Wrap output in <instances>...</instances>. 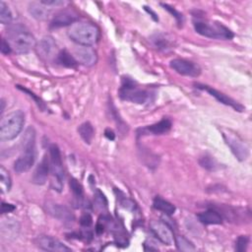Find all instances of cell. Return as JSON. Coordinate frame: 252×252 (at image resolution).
Segmentation results:
<instances>
[{
    "mask_svg": "<svg viewBox=\"0 0 252 252\" xmlns=\"http://www.w3.org/2000/svg\"><path fill=\"white\" fill-rule=\"evenodd\" d=\"M197 217L204 224H221L223 220L220 213L215 209H208L205 212H201Z\"/></svg>",
    "mask_w": 252,
    "mask_h": 252,
    "instance_id": "20",
    "label": "cell"
},
{
    "mask_svg": "<svg viewBox=\"0 0 252 252\" xmlns=\"http://www.w3.org/2000/svg\"><path fill=\"white\" fill-rule=\"evenodd\" d=\"M7 41L12 50L19 54L30 52L36 44L33 35L21 25L12 26L9 29Z\"/></svg>",
    "mask_w": 252,
    "mask_h": 252,
    "instance_id": "2",
    "label": "cell"
},
{
    "mask_svg": "<svg viewBox=\"0 0 252 252\" xmlns=\"http://www.w3.org/2000/svg\"><path fill=\"white\" fill-rule=\"evenodd\" d=\"M78 20V14L70 9L62 10L59 13H57L54 18L52 19L50 23V28L51 29H57V28H62L66 26H71L72 24L76 23Z\"/></svg>",
    "mask_w": 252,
    "mask_h": 252,
    "instance_id": "14",
    "label": "cell"
},
{
    "mask_svg": "<svg viewBox=\"0 0 252 252\" xmlns=\"http://www.w3.org/2000/svg\"><path fill=\"white\" fill-rule=\"evenodd\" d=\"M72 55L74 56L77 63L82 64L87 67H91L96 63L97 56L94 49L91 46L86 45H77L73 51Z\"/></svg>",
    "mask_w": 252,
    "mask_h": 252,
    "instance_id": "10",
    "label": "cell"
},
{
    "mask_svg": "<svg viewBox=\"0 0 252 252\" xmlns=\"http://www.w3.org/2000/svg\"><path fill=\"white\" fill-rule=\"evenodd\" d=\"M1 104H2V107H1V113H2L3 110H4V100L3 99L1 100Z\"/></svg>",
    "mask_w": 252,
    "mask_h": 252,
    "instance_id": "40",
    "label": "cell"
},
{
    "mask_svg": "<svg viewBox=\"0 0 252 252\" xmlns=\"http://www.w3.org/2000/svg\"><path fill=\"white\" fill-rule=\"evenodd\" d=\"M17 88L19 89V90H21V91H23V92H25L26 94H28L31 97H32V99L35 101V103L37 104V106L40 108V109H42V110H44L45 109V104H44V102L38 97V96H36L33 93H32L31 91H29L28 89H26V88H23L22 86H17Z\"/></svg>",
    "mask_w": 252,
    "mask_h": 252,
    "instance_id": "32",
    "label": "cell"
},
{
    "mask_svg": "<svg viewBox=\"0 0 252 252\" xmlns=\"http://www.w3.org/2000/svg\"><path fill=\"white\" fill-rule=\"evenodd\" d=\"M12 51V48L10 46V44L8 43L7 40L2 39V43H1V52L3 54H9Z\"/></svg>",
    "mask_w": 252,
    "mask_h": 252,
    "instance_id": "37",
    "label": "cell"
},
{
    "mask_svg": "<svg viewBox=\"0 0 252 252\" xmlns=\"http://www.w3.org/2000/svg\"><path fill=\"white\" fill-rule=\"evenodd\" d=\"M145 8V10L149 13V14H151L152 15V17H153V19L155 20V21H158V18L157 17V15H156V13L155 12H153L151 9H149V7H147V6H145L144 7Z\"/></svg>",
    "mask_w": 252,
    "mask_h": 252,
    "instance_id": "39",
    "label": "cell"
},
{
    "mask_svg": "<svg viewBox=\"0 0 252 252\" xmlns=\"http://www.w3.org/2000/svg\"><path fill=\"white\" fill-rule=\"evenodd\" d=\"M15 210V206L12 204H7V203H2L1 206V213L2 214H7V213H11Z\"/></svg>",
    "mask_w": 252,
    "mask_h": 252,
    "instance_id": "36",
    "label": "cell"
},
{
    "mask_svg": "<svg viewBox=\"0 0 252 252\" xmlns=\"http://www.w3.org/2000/svg\"><path fill=\"white\" fill-rule=\"evenodd\" d=\"M153 206L156 210L162 212L165 215H172L175 212V207L174 205H172L171 203H169L168 201L162 199L161 197H156L153 203Z\"/></svg>",
    "mask_w": 252,
    "mask_h": 252,
    "instance_id": "22",
    "label": "cell"
},
{
    "mask_svg": "<svg viewBox=\"0 0 252 252\" xmlns=\"http://www.w3.org/2000/svg\"><path fill=\"white\" fill-rule=\"evenodd\" d=\"M80 223H81V225L84 226V227H89V226H91L92 223H93V218H92V216H91L90 214H88V213H85V214L81 217V219H80Z\"/></svg>",
    "mask_w": 252,
    "mask_h": 252,
    "instance_id": "34",
    "label": "cell"
},
{
    "mask_svg": "<svg viewBox=\"0 0 252 252\" xmlns=\"http://www.w3.org/2000/svg\"><path fill=\"white\" fill-rule=\"evenodd\" d=\"M94 207L97 209V210H100V211H103L106 209L107 207V200L104 196V194L99 191V190H96L95 193H94Z\"/></svg>",
    "mask_w": 252,
    "mask_h": 252,
    "instance_id": "29",
    "label": "cell"
},
{
    "mask_svg": "<svg viewBox=\"0 0 252 252\" xmlns=\"http://www.w3.org/2000/svg\"><path fill=\"white\" fill-rule=\"evenodd\" d=\"M199 163L202 167L206 168L207 170L214 171L218 168V163L217 161L210 156H204L199 159Z\"/></svg>",
    "mask_w": 252,
    "mask_h": 252,
    "instance_id": "28",
    "label": "cell"
},
{
    "mask_svg": "<svg viewBox=\"0 0 252 252\" xmlns=\"http://www.w3.org/2000/svg\"><path fill=\"white\" fill-rule=\"evenodd\" d=\"M0 183L2 192H8L11 188V177L7 169L3 166L0 167Z\"/></svg>",
    "mask_w": 252,
    "mask_h": 252,
    "instance_id": "27",
    "label": "cell"
},
{
    "mask_svg": "<svg viewBox=\"0 0 252 252\" xmlns=\"http://www.w3.org/2000/svg\"><path fill=\"white\" fill-rule=\"evenodd\" d=\"M23 151L14 162V170L18 173L31 169L35 159V131L29 127L23 137Z\"/></svg>",
    "mask_w": 252,
    "mask_h": 252,
    "instance_id": "1",
    "label": "cell"
},
{
    "mask_svg": "<svg viewBox=\"0 0 252 252\" xmlns=\"http://www.w3.org/2000/svg\"><path fill=\"white\" fill-rule=\"evenodd\" d=\"M151 230L153 234L163 244L165 245H172L174 243V236L171 228L168 224L159 221V220H153L150 223Z\"/></svg>",
    "mask_w": 252,
    "mask_h": 252,
    "instance_id": "11",
    "label": "cell"
},
{
    "mask_svg": "<svg viewBox=\"0 0 252 252\" xmlns=\"http://www.w3.org/2000/svg\"><path fill=\"white\" fill-rule=\"evenodd\" d=\"M40 3H42L43 5H45L46 7H49V6H63L66 4L65 1H62V0H41Z\"/></svg>",
    "mask_w": 252,
    "mask_h": 252,
    "instance_id": "35",
    "label": "cell"
},
{
    "mask_svg": "<svg viewBox=\"0 0 252 252\" xmlns=\"http://www.w3.org/2000/svg\"><path fill=\"white\" fill-rule=\"evenodd\" d=\"M78 132L82 139L85 141L87 144H91L94 135V130L93 125L90 122H84L78 127Z\"/></svg>",
    "mask_w": 252,
    "mask_h": 252,
    "instance_id": "24",
    "label": "cell"
},
{
    "mask_svg": "<svg viewBox=\"0 0 252 252\" xmlns=\"http://www.w3.org/2000/svg\"><path fill=\"white\" fill-rule=\"evenodd\" d=\"M49 163L51 173V186L57 192H61L63 189L64 169L62 165L61 154L59 148L52 144L49 146Z\"/></svg>",
    "mask_w": 252,
    "mask_h": 252,
    "instance_id": "7",
    "label": "cell"
},
{
    "mask_svg": "<svg viewBox=\"0 0 252 252\" xmlns=\"http://www.w3.org/2000/svg\"><path fill=\"white\" fill-rule=\"evenodd\" d=\"M197 33L215 39H231L234 34L224 25L217 21L198 19L193 22Z\"/></svg>",
    "mask_w": 252,
    "mask_h": 252,
    "instance_id": "4",
    "label": "cell"
},
{
    "mask_svg": "<svg viewBox=\"0 0 252 252\" xmlns=\"http://www.w3.org/2000/svg\"><path fill=\"white\" fill-rule=\"evenodd\" d=\"M56 62L64 67H68V68H74L77 66V61L75 60L74 56L69 53L67 50H61L57 56H56Z\"/></svg>",
    "mask_w": 252,
    "mask_h": 252,
    "instance_id": "23",
    "label": "cell"
},
{
    "mask_svg": "<svg viewBox=\"0 0 252 252\" xmlns=\"http://www.w3.org/2000/svg\"><path fill=\"white\" fill-rule=\"evenodd\" d=\"M68 36L79 45L92 46L97 41L99 31L92 23L76 22L69 27Z\"/></svg>",
    "mask_w": 252,
    "mask_h": 252,
    "instance_id": "3",
    "label": "cell"
},
{
    "mask_svg": "<svg viewBox=\"0 0 252 252\" xmlns=\"http://www.w3.org/2000/svg\"><path fill=\"white\" fill-rule=\"evenodd\" d=\"M169 66L176 73L183 76L198 77L201 74L200 66L197 63L190 60L175 58L169 62Z\"/></svg>",
    "mask_w": 252,
    "mask_h": 252,
    "instance_id": "9",
    "label": "cell"
},
{
    "mask_svg": "<svg viewBox=\"0 0 252 252\" xmlns=\"http://www.w3.org/2000/svg\"><path fill=\"white\" fill-rule=\"evenodd\" d=\"M70 189L73 193V202L77 208H84L86 207V200L84 198V190L82 185L79 181L75 178H71L69 181Z\"/></svg>",
    "mask_w": 252,
    "mask_h": 252,
    "instance_id": "19",
    "label": "cell"
},
{
    "mask_svg": "<svg viewBox=\"0 0 252 252\" xmlns=\"http://www.w3.org/2000/svg\"><path fill=\"white\" fill-rule=\"evenodd\" d=\"M249 243V237L245 235H241L236 239L235 242V250L238 252H243L246 250Z\"/></svg>",
    "mask_w": 252,
    "mask_h": 252,
    "instance_id": "31",
    "label": "cell"
},
{
    "mask_svg": "<svg viewBox=\"0 0 252 252\" xmlns=\"http://www.w3.org/2000/svg\"><path fill=\"white\" fill-rule=\"evenodd\" d=\"M104 135H105V137H106L107 139H109V140H114V138H115V134H114V132H113L110 128L105 129Z\"/></svg>",
    "mask_w": 252,
    "mask_h": 252,
    "instance_id": "38",
    "label": "cell"
},
{
    "mask_svg": "<svg viewBox=\"0 0 252 252\" xmlns=\"http://www.w3.org/2000/svg\"><path fill=\"white\" fill-rule=\"evenodd\" d=\"M222 137L238 160L243 161L247 159L249 156V147L235 132L224 130L222 131Z\"/></svg>",
    "mask_w": 252,
    "mask_h": 252,
    "instance_id": "8",
    "label": "cell"
},
{
    "mask_svg": "<svg viewBox=\"0 0 252 252\" xmlns=\"http://www.w3.org/2000/svg\"><path fill=\"white\" fill-rule=\"evenodd\" d=\"M50 172V163H49V157L44 156L41 161L36 166L33 175H32V182L37 185H42L46 182L48 174Z\"/></svg>",
    "mask_w": 252,
    "mask_h": 252,
    "instance_id": "17",
    "label": "cell"
},
{
    "mask_svg": "<svg viewBox=\"0 0 252 252\" xmlns=\"http://www.w3.org/2000/svg\"><path fill=\"white\" fill-rule=\"evenodd\" d=\"M37 51L41 57L51 58L56 51V42L51 36H44L37 44Z\"/></svg>",
    "mask_w": 252,
    "mask_h": 252,
    "instance_id": "18",
    "label": "cell"
},
{
    "mask_svg": "<svg viewBox=\"0 0 252 252\" xmlns=\"http://www.w3.org/2000/svg\"><path fill=\"white\" fill-rule=\"evenodd\" d=\"M45 208L49 215H51L53 218H56L62 221L70 222L74 220V215L72 214V212L63 205L48 202L45 205Z\"/></svg>",
    "mask_w": 252,
    "mask_h": 252,
    "instance_id": "15",
    "label": "cell"
},
{
    "mask_svg": "<svg viewBox=\"0 0 252 252\" xmlns=\"http://www.w3.org/2000/svg\"><path fill=\"white\" fill-rule=\"evenodd\" d=\"M25 124V113L22 110H15L4 116L0 123L1 140L9 141L15 139L23 130Z\"/></svg>",
    "mask_w": 252,
    "mask_h": 252,
    "instance_id": "5",
    "label": "cell"
},
{
    "mask_svg": "<svg viewBox=\"0 0 252 252\" xmlns=\"http://www.w3.org/2000/svg\"><path fill=\"white\" fill-rule=\"evenodd\" d=\"M13 15L10 8L3 1H0V22L3 25H8L12 22Z\"/></svg>",
    "mask_w": 252,
    "mask_h": 252,
    "instance_id": "26",
    "label": "cell"
},
{
    "mask_svg": "<svg viewBox=\"0 0 252 252\" xmlns=\"http://www.w3.org/2000/svg\"><path fill=\"white\" fill-rule=\"evenodd\" d=\"M174 243L176 244L177 248L180 251H194L196 250V247L194 246V244L189 241L187 238H185L184 236L181 235H177L174 237Z\"/></svg>",
    "mask_w": 252,
    "mask_h": 252,
    "instance_id": "25",
    "label": "cell"
},
{
    "mask_svg": "<svg viewBox=\"0 0 252 252\" xmlns=\"http://www.w3.org/2000/svg\"><path fill=\"white\" fill-rule=\"evenodd\" d=\"M36 245L45 251L52 252H69L71 248L67 247L63 242L48 235H41L36 239Z\"/></svg>",
    "mask_w": 252,
    "mask_h": 252,
    "instance_id": "13",
    "label": "cell"
},
{
    "mask_svg": "<svg viewBox=\"0 0 252 252\" xmlns=\"http://www.w3.org/2000/svg\"><path fill=\"white\" fill-rule=\"evenodd\" d=\"M161 6L163 7V9H165L166 11H168V12L176 19V21H177V23H178L179 25L183 23V16H182V14H181L180 12H178L177 10H175L173 7L169 6L168 4H162V3H161Z\"/></svg>",
    "mask_w": 252,
    "mask_h": 252,
    "instance_id": "33",
    "label": "cell"
},
{
    "mask_svg": "<svg viewBox=\"0 0 252 252\" xmlns=\"http://www.w3.org/2000/svg\"><path fill=\"white\" fill-rule=\"evenodd\" d=\"M152 41L154 45L158 49H165L168 46V42L166 38H164L161 34H155L152 37Z\"/></svg>",
    "mask_w": 252,
    "mask_h": 252,
    "instance_id": "30",
    "label": "cell"
},
{
    "mask_svg": "<svg viewBox=\"0 0 252 252\" xmlns=\"http://www.w3.org/2000/svg\"><path fill=\"white\" fill-rule=\"evenodd\" d=\"M29 13L30 15L39 21H43L48 17L49 11L45 5L40 2H32L29 5Z\"/></svg>",
    "mask_w": 252,
    "mask_h": 252,
    "instance_id": "21",
    "label": "cell"
},
{
    "mask_svg": "<svg viewBox=\"0 0 252 252\" xmlns=\"http://www.w3.org/2000/svg\"><path fill=\"white\" fill-rule=\"evenodd\" d=\"M119 96L123 100L143 104L150 100L151 94L148 91L140 88L132 79L124 77L119 89Z\"/></svg>",
    "mask_w": 252,
    "mask_h": 252,
    "instance_id": "6",
    "label": "cell"
},
{
    "mask_svg": "<svg viewBox=\"0 0 252 252\" xmlns=\"http://www.w3.org/2000/svg\"><path fill=\"white\" fill-rule=\"evenodd\" d=\"M196 88L200 89V90H204L206 91L207 93H209L212 96H214L218 101L225 104V105H228L230 107H232L233 109H235L236 111H243L244 110V107L242 104H240L239 102H237L236 100H234L233 98L229 97L228 95L224 94L223 93L210 87V86H207V85H202V84H195Z\"/></svg>",
    "mask_w": 252,
    "mask_h": 252,
    "instance_id": "12",
    "label": "cell"
},
{
    "mask_svg": "<svg viewBox=\"0 0 252 252\" xmlns=\"http://www.w3.org/2000/svg\"><path fill=\"white\" fill-rule=\"evenodd\" d=\"M171 128V121L167 118H163L160 121L138 129L139 135H162L167 133Z\"/></svg>",
    "mask_w": 252,
    "mask_h": 252,
    "instance_id": "16",
    "label": "cell"
}]
</instances>
